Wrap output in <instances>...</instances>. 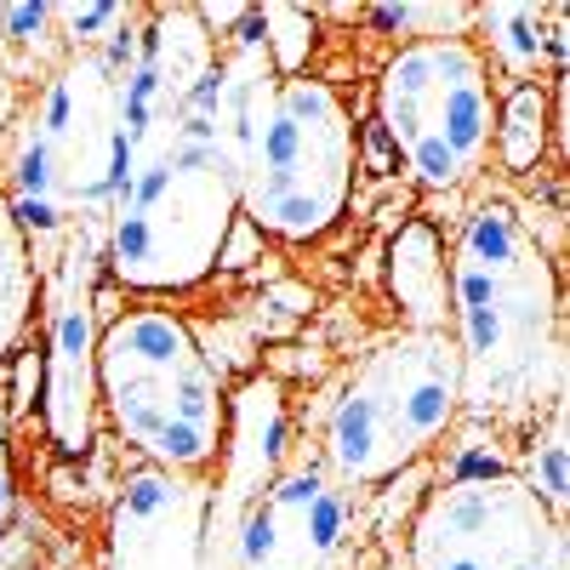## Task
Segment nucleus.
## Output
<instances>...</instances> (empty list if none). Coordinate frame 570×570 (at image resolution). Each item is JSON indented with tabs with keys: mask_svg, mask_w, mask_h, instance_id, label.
I'll use <instances>...</instances> for the list:
<instances>
[{
	"mask_svg": "<svg viewBox=\"0 0 570 570\" xmlns=\"http://www.w3.org/2000/svg\"><path fill=\"white\" fill-rule=\"evenodd\" d=\"M564 428H570V411H564V400H559V405H548L542 440H531L525 468H519V480H525V485L548 502L553 519H564V491H570V473H564V462H570V451H564Z\"/></svg>",
	"mask_w": 570,
	"mask_h": 570,
	"instance_id": "nucleus-16",
	"label": "nucleus"
},
{
	"mask_svg": "<svg viewBox=\"0 0 570 570\" xmlns=\"http://www.w3.org/2000/svg\"><path fill=\"white\" fill-rule=\"evenodd\" d=\"M18 513V468H12V405H7V389H0V537H7Z\"/></svg>",
	"mask_w": 570,
	"mask_h": 570,
	"instance_id": "nucleus-19",
	"label": "nucleus"
},
{
	"mask_svg": "<svg viewBox=\"0 0 570 570\" xmlns=\"http://www.w3.org/2000/svg\"><path fill=\"white\" fill-rule=\"evenodd\" d=\"M98 268L104 234H69L40 268V428L63 462L98 445Z\"/></svg>",
	"mask_w": 570,
	"mask_h": 570,
	"instance_id": "nucleus-9",
	"label": "nucleus"
},
{
	"mask_svg": "<svg viewBox=\"0 0 570 570\" xmlns=\"http://www.w3.org/2000/svg\"><path fill=\"white\" fill-rule=\"evenodd\" d=\"M348 542L343 485L320 468H279V480L240 508L212 542V570H331Z\"/></svg>",
	"mask_w": 570,
	"mask_h": 570,
	"instance_id": "nucleus-10",
	"label": "nucleus"
},
{
	"mask_svg": "<svg viewBox=\"0 0 570 570\" xmlns=\"http://www.w3.org/2000/svg\"><path fill=\"white\" fill-rule=\"evenodd\" d=\"M98 411L137 462L212 480L228 394L200 331L171 303H131L98 331Z\"/></svg>",
	"mask_w": 570,
	"mask_h": 570,
	"instance_id": "nucleus-4",
	"label": "nucleus"
},
{
	"mask_svg": "<svg viewBox=\"0 0 570 570\" xmlns=\"http://www.w3.org/2000/svg\"><path fill=\"white\" fill-rule=\"evenodd\" d=\"M360 177V120L320 75H285L240 171V217L279 246H314L343 223Z\"/></svg>",
	"mask_w": 570,
	"mask_h": 570,
	"instance_id": "nucleus-6",
	"label": "nucleus"
},
{
	"mask_svg": "<svg viewBox=\"0 0 570 570\" xmlns=\"http://www.w3.org/2000/svg\"><path fill=\"white\" fill-rule=\"evenodd\" d=\"M542 120H548V109H542V80L519 86L513 104L497 115V155L508 160V171H531V166L542 160Z\"/></svg>",
	"mask_w": 570,
	"mask_h": 570,
	"instance_id": "nucleus-17",
	"label": "nucleus"
},
{
	"mask_svg": "<svg viewBox=\"0 0 570 570\" xmlns=\"http://www.w3.org/2000/svg\"><path fill=\"white\" fill-rule=\"evenodd\" d=\"M285 440H292V411L274 376H252L240 400H228V434L212 480V542L240 519L252 497H263L279 468H285Z\"/></svg>",
	"mask_w": 570,
	"mask_h": 570,
	"instance_id": "nucleus-12",
	"label": "nucleus"
},
{
	"mask_svg": "<svg viewBox=\"0 0 570 570\" xmlns=\"http://www.w3.org/2000/svg\"><path fill=\"white\" fill-rule=\"evenodd\" d=\"M376 126L428 195H456L497 155V75L473 35L405 40L376 69Z\"/></svg>",
	"mask_w": 570,
	"mask_h": 570,
	"instance_id": "nucleus-7",
	"label": "nucleus"
},
{
	"mask_svg": "<svg viewBox=\"0 0 570 570\" xmlns=\"http://www.w3.org/2000/svg\"><path fill=\"white\" fill-rule=\"evenodd\" d=\"M35 308H40V263H35V246L7 200V188H0V365L23 348Z\"/></svg>",
	"mask_w": 570,
	"mask_h": 570,
	"instance_id": "nucleus-15",
	"label": "nucleus"
},
{
	"mask_svg": "<svg viewBox=\"0 0 570 570\" xmlns=\"http://www.w3.org/2000/svg\"><path fill=\"white\" fill-rule=\"evenodd\" d=\"M462 416V360L451 331H400L376 343L325 411V473L343 491L389 485Z\"/></svg>",
	"mask_w": 570,
	"mask_h": 570,
	"instance_id": "nucleus-5",
	"label": "nucleus"
},
{
	"mask_svg": "<svg viewBox=\"0 0 570 570\" xmlns=\"http://www.w3.org/2000/svg\"><path fill=\"white\" fill-rule=\"evenodd\" d=\"M371 23L405 29L416 40H440V35H473V7H376Z\"/></svg>",
	"mask_w": 570,
	"mask_h": 570,
	"instance_id": "nucleus-18",
	"label": "nucleus"
},
{
	"mask_svg": "<svg viewBox=\"0 0 570 570\" xmlns=\"http://www.w3.org/2000/svg\"><path fill=\"white\" fill-rule=\"evenodd\" d=\"M126 63L131 58H109L104 46L63 52V63L46 69V80L12 115L0 188H7L40 268L63 252L69 234H104L131 177L120 104Z\"/></svg>",
	"mask_w": 570,
	"mask_h": 570,
	"instance_id": "nucleus-2",
	"label": "nucleus"
},
{
	"mask_svg": "<svg viewBox=\"0 0 570 570\" xmlns=\"http://www.w3.org/2000/svg\"><path fill=\"white\" fill-rule=\"evenodd\" d=\"M389 297L405 308L411 331H445L451 320V252L428 217H411L389 246Z\"/></svg>",
	"mask_w": 570,
	"mask_h": 570,
	"instance_id": "nucleus-13",
	"label": "nucleus"
},
{
	"mask_svg": "<svg viewBox=\"0 0 570 570\" xmlns=\"http://www.w3.org/2000/svg\"><path fill=\"white\" fill-rule=\"evenodd\" d=\"M104 570H212V480L137 462L104 519Z\"/></svg>",
	"mask_w": 570,
	"mask_h": 570,
	"instance_id": "nucleus-11",
	"label": "nucleus"
},
{
	"mask_svg": "<svg viewBox=\"0 0 570 570\" xmlns=\"http://www.w3.org/2000/svg\"><path fill=\"white\" fill-rule=\"evenodd\" d=\"M445 331L462 360V411L513 422L564 400L559 268L513 200H480L456 223Z\"/></svg>",
	"mask_w": 570,
	"mask_h": 570,
	"instance_id": "nucleus-1",
	"label": "nucleus"
},
{
	"mask_svg": "<svg viewBox=\"0 0 570 570\" xmlns=\"http://www.w3.org/2000/svg\"><path fill=\"white\" fill-rule=\"evenodd\" d=\"M240 217V166L217 131V63L188 91L171 137L142 160L104 223V268L142 303L212 279Z\"/></svg>",
	"mask_w": 570,
	"mask_h": 570,
	"instance_id": "nucleus-3",
	"label": "nucleus"
},
{
	"mask_svg": "<svg viewBox=\"0 0 570 570\" xmlns=\"http://www.w3.org/2000/svg\"><path fill=\"white\" fill-rule=\"evenodd\" d=\"M411 570H564V519L519 473H451L411 519Z\"/></svg>",
	"mask_w": 570,
	"mask_h": 570,
	"instance_id": "nucleus-8",
	"label": "nucleus"
},
{
	"mask_svg": "<svg viewBox=\"0 0 570 570\" xmlns=\"http://www.w3.org/2000/svg\"><path fill=\"white\" fill-rule=\"evenodd\" d=\"M559 7H513V0H497V7H473V29H480V52L491 63V75H519L537 80L553 58H559Z\"/></svg>",
	"mask_w": 570,
	"mask_h": 570,
	"instance_id": "nucleus-14",
	"label": "nucleus"
}]
</instances>
